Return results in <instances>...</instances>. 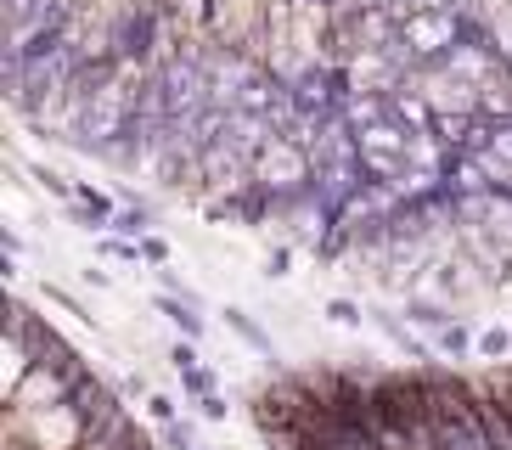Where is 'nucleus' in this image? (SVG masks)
I'll return each mask as SVG.
<instances>
[{
	"label": "nucleus",
	"instance_id": "nucleus-1",
	"mask_svg": "<svg viewBox=\"0 0 512 450\" xmlns=\"http://www.w3.org/2000/svg\"><path fill=\"white\" fill-rule=\"evenodd\" d=\"M254 175L265 180L271 192H287V186H304V180L316 175V158H310V147L293 141V135H271L254 158Z\"/></svg>",
	"mask_w": 512,
	"mask_h": 450
},
{
	"label": "nucleus",
	"instance_id": "nucleus-2",
	"mask_svg": "<svg viewBox=\"0 0 512 450\" xmlns=\"http://www.w3.org/2000/svg\"><path fill=\"white\" fill-rule=\"evenodd\" d=\"M62 400H74V377L46 366V360H34V372L6 394V405H17V411H51V405H62Z\"/></svg>",
	"mask_w": 512,
	"mask_h": 450
},
{
	"label": "nucleus",
	"instance_id": "nucleus-3",
	"mask_svg": "<svg viewBox=\"0 0 512 450\" xmlns=\"http://www.w3.org/2000/svg\"><path fill=\"white\" fill-rule=\"evenodd\" d=\"M400 40H406L422 62H439L456 45V12H411L406 23H400Z\"/></svg>",
	"mask_w": 512,
	"mask_h": 450
},
{
	"label": "nucleus",
	"instance_id": "nucleus-4",
	"mask_svg": "<svg viewBox=\"0 0 512 450\" xmlns=\"http://www.w3.org/2000/svg\"><path fill=\"white\" fill-rule=\"evenodd\" d=\"M400 315H406L411 327H422V332H439V327H451L462 310H456L451 299H439L434 287H417V293H406V299H400Z\"/></svg>",
	"mask_w": 512,
	"mask_h": 450
},
{
	"label": "nucleus",
	"instance_id": "nucleus-5",
	"mask_svg": "<svg viewBox=\"0 0 512 450\" xmlns=\"http://www.w3.org/2000/svg\"><path fill=\"white\" fill-rule=\"evenodd\" d=\"M434 349L445 360H479V332H473V321H467V315H456L451 327L434 332Z\"/></svg>",
	"mask_w": 512,
	"mask_h": 450
},
{
	"label": "nucleus",
	"instance_id": "nucleus-6",
	"mask_svg": "<svg viewBox=\"0 0 512 450\" xmlns=\"http://www.w3.org/2000/svg\"><path fill=\"white\" fill-rule=\"evenodd\" d=\"M152 304H158L169 321H175V332H181V338H192V344H203V338H209V321H203V310H192L181 293H158Z\"/></svg>",
	"mask_w": 512,
	"mask_h": 450
},
{
	"label": "nucleus",
	"instance_id": "nucleus-7",
	"mask_svg": "<svg viewBox=\"0 0 512 450\" xmlns=\"http://www.w3.org/2000/svg\"><path fill=\"white\" fill-rule=\"evenodd\" d=\"M158 439H164V450H197V417L186 411L175 422H158Z\"/></svg>",
	"mask_w": 512,
	"mask_h": 450
},
{
	"label": "nucleus",
	"instance_id": "nucleus-8",
	"mask_svg": "<svg viewBox=\"0 0 512 450\" xmlns=\"http://www.w3.org/2000/svg\"><path fill=\"white\" fill-rule=\"evenodd\" d=\"M479 360H490V366H501V360H512V327H484L479 332Z\"/></svg>",
	"mask_w": 512,
	"mask_h": 450
},
{
	"label": "nucleus",
	"instance_id": "nucleus-9",
	"mask_svg": "<svg viewBox=\"0 0 512 450\" xmlns=\"http://www.w3.org/2000/svg\"><path fill=\"white\" fill-rule=\"evenodd\" d=\"M321 315H327L332 327H361V321H366V310L349 299V293H332V299L321 304Z\"/></svg>",
	"mask_w": 512,
	"mask_h": 450
},
{
	"label": "nucleus",
	"instance_id": "nucleus-10",
	"mask_svg": "<svg viewBox=\"0 0 512 450\" xmlns=\"http://www.w3.org/2000/svg\"><path fill=\"white\" fill-rule=\"evenodd\" d=\"M226 321H231V332H237V338H248V344L259 349V355H271V338H265V327H259L254 315H242V310H226Z\"/></svg>",
	"mask_w": 512,
	"mask_h": 450
},
{
	"label": "nucleus",
	"instance_id": "nucleus-11",
	"mask_svg": "<svg viewBox=\"0 0 512 450\" xmlns=\"http://www.w3.org/2000/svg\"><path fill=\"white\" fill-rule=\"evenodd\" d=\"M181 389L192 394V400H203V394L220 389V377H214L209 366H203V360H197V366H181Z\"/></svg>",
	"mask_w": 512,
	"mask_h": 450
},
{
	"label": "nucleus",
	"instance_id": "nucleus-12",
	"mask_svg": "<svg viewBox=\"0 0 512 450\" xmlns=\"http://www.w3.org/2000/svg\"><path fill=\"white\" fill-rule=\"evenodd\" d=\"M293 254H299V242H293V237H282V242L271 248V254H265V276H271V282L293 276V270H287V265H293Z\"/></svg>",
	"mask_w": 512,
	"mask_h": 450
},
{
	"label": "nucleus",
	"instance_id": "nucleus-13",
	"mask_svg": "<svg viewBox=\"0 0 512 450\" xmlns=\"http://www.w3.org/2000/svg\"><path fill=\"white\" fill-rule=\"evenodd\" d=\"M141 265H152V270L169 265V242L158 237V231H147V237H141Z\"/></svg>",
	"mask_w": 512,
	"mask_h": 450
},
{
	"label": "nucleus",
	"instance_id": "nucleus-14",
	"mask_svg": "<svg viewBox=\"0 0 512 450\" xmlns=\"http://www.w3.org/2000/svg\"><path fill=\"white\" fill-rule=\"evenodd\" d=\"M147 417L152 422H175V417H181V400H169V394H147Z\"/></svg>",
	"mask_w": 512,
	"mask_h": 450
},
{
	"label": "nucleus",
	"instance_id": "nucleus-15",
	"mask_svg": "<svg viewBox=\"0 0 512 450\" xmlns=\"http://www.w3.org/2000/svg\"><path fill=\"white\" fill-rule=\"evenodd\" d=\"M192 405H197V417H203V422H226V417H231V405L220 400V389L203 394V400H192Z\"/></svg>",
	"mask_w": 512,
	"mask_h": 450
},
{
	"label": "nucleus",
	"instance_id": "nucleus-16",
	"mask_svg": "<svg viewBox=\"0 0 512 450\" xmlns=\"http://www.w3.org/2000/svg\"><path fill=\"white\" fill-rule=\"evenodd\" d=\"M169 360H175V372H181V366H197L203 355H197V344H192V338H181V344L169 349Z\"/></svg>",
	"mask_w": 512,
	"mask_h": 450
},
{
	"label": "nucleus",
	"instance_id": "nucleus-17",
	"mask_svg": "<svg viewBox=\"0 0 512 450\" xmlns=\"http://www.w3.org/2000/svg\"><path fill=\"white\" fill-rule=\"evenodd\" d=\"M0 248H6V259H17V254H23V237H17V231H6V237H0Z\"/></svg>",
	"mask_w": 512,
	"mask_h": 450
},
{
	"label": "nucleus",
	"instance_id": "nucleus-18",
	"mask_svg": "<svg viewBox=\"0 0 512 450\" xmlns=\"http://www.w3.org/2000/svg\"><path fill=\"white\" fill-rule=\"evenodd\" d=\"M197 450H209V445H197Z\"/></svg>",
	"mask_w": 512,
	"mask_h": 450
}]
</instances>
